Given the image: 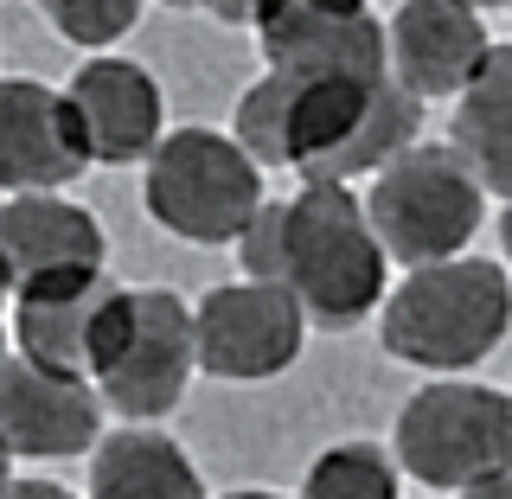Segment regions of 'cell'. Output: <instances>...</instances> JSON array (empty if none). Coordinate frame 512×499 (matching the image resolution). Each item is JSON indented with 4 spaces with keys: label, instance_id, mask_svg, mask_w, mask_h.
<instances>
[{
    "label": "cell",
    "instance_id": "6da1fadb",
    "mask_svg": "<svg viewBox=\"0 0 512 499\" xmlns=\"http://www.w3.org/2000/svg\"><path fill=\"white\" fill-rule=\"evenodd\" d=\"M231 135L250 148L256 167H288L301 173V186H352L359 173L378 180L404 148H416L423 96L397 84L384 26L372 20L346 45L269 64L237 96Z\"/></svg>",
    "mask_w": 512,
    "mask_h": 499
},
{
    "label": "cell",
    "instance_id": "7a4b0ae2",
    "mask_svg": "<svg viewBox=\"0 0 512 499\" xmlns=\"http://www.w3.org/2000/svg\"><path fill=\"white\" fill-rule=\"evenodd\" d=\"M250 282H276L301 301L308 327L346 333L372 308H384V263L391 250L378 244L372 212L352 186L308 180L295 199H269L250 237L237 244Z\"/></svg>",
    "mask_w": 512,
    "mask_h": 499
},
{
    "label": "cell",
    "instance_id": "3957f363",
    "mask_svg": "<svg viewBox=\"0 0 512 499\" xmlns=\"http://www.w3.org/2000/svg\"><path fill=\"white\" fill-rule=\"evenodd\" d=\"M512 327V276L493 256H455V263L404 269L391 301L378 308V340L397 365L461 378L487 352H500Z\"/></svg>",
    "mask_w": 512,
    "mask_h": 499
},
{
    "label": "cell",
    "instance_id": "277c9868",
    "mask_svg": "<svg viewBox=\"0 0 512 499\" xmlns=\"http://www.w3.org/2000/svg\"><path fill=\"white\" fill-rule=\"evenodd\" d=\"M199 372V308L173 288H116L109 320L96 333L90 384L128 423H160L180 410Z\"/></svg>",
    "mask_w": 512,
    "mask_h": 499
},
{
    "label": "cell",
    "instance_id": "5b68a950",
    "mask_svg": "<svg viewBox=\"0 0 512 499\" xmlns=\"http://www.w3.org/2000/svg\"><path fill=\"white\" fill-rule=\"evenodd\" d=\"M141 205H148L160 231L212 250V244H244L250 224L263 218L269 192H263V167L250 160V148L237 135L173 128L148 160Z\"/></svg>",
    "mask_w": 512,
    "mask_h": 499
},
{
    "label": "cell",
    "instance_id": "8992f818",
    "mask_svg": "<svg viewBox=\"0 0 512 499\" xmlns=\"http://www.w3.org/2000/svg\"><path fill=\"white\" fill-rule=\"evenodd\" d=\"M378 244L397 256L404 269H429V263H455L474 244L480 218H487V186L480 173L461 160L455 141H416L391 160L365 192Z\"/></svg>",
    "mask_w": 512,
    "mask_h": 499
},
{
    "label": "cell",
    "instance_id": "52a82bcc",
    "mask_svg": "<svg viewBox=\"0 0 512 499\" xmlns=\"http://www.w3.org/2000/svg\"><path fill=\"white\" fill-rule=\"evenodd\" d=\"M391 455L436 493H468L512 474V397L493 384L436 378L397 410Z\"/></svg>",
    "mask_w": 512,
    "mask_h": 499
},
{
    "label": "cell",
    "instance_id": "ba28073f",
    "mask_svg": "<svg viewBox=\"0 0 512 499\" xmlns=\"http://www.w3.org/2000/svg\"><path fill=\"white\" fill-rule=\"evenodd\" d=\"M308 314L276 282H224L199 301V372L224 384L282 378L301 359Z\"/></svg>",
    "mask_w": 512,
    "mask_h": 499
},
{
    "label": "cell",
    "instance_id": "9c48e42d",
    "mask_svg": "<svg viewBox=\"0 0 512 499\" xmlns=\"http://www.w3.org/2000/svg\"><path fill=\"white\" fill-rule=\"evenodd\" d=\"M103 224L84 205L52 199V192H7L0 205V269H7V295H58V288L103 282Z\"/></svg>",
    "mask_w": 512,
    "mask_h": 499
},
{
    "label": "cell",
    "instance_id": "30bf717a",
    "mask_svg": "<svg viewBox=\"0 0 512 499\" xmlns=\"http://www.w3.org/2000/svg\"><path fill=\"white\" fill-rule=\"evenodd\" d=\"M0 429L13 461H71L96 455L103 429V391L90 378L52 372V365L13 352L0 372Z\"/></svg>",
    "mask_w": 512,
    "mask_h": 499
},
{
    "label": "cell",
    "instance_id": "8fae6325",
    "mask_svg": "<svg viewBox=\"0 0 512 499\" xmlns=\"http://www.w3.org/2000/svg\"><path fill=\"white\" fill-rule=\"evenodd\" d=\"M96 167L90 141L77 128L71 96L39 77L0 84V180L7 192H58Z\"/></svg>",
    "mask_w": 512,
    "mask_h": 499
},
{
    "label": "cell",
    "instance_id": "7c38bea8",
    "mask_svg": "<svg viewBox=\"0 0 512 499\" xmlns=\"http://www.w3.org/2000/svg\"><path fill=\"white\" fill-rule=\"evenodd\" d=\"M64 96H71L77 128L90 141V160H103V167L154 160V148L167 141V96H160L154 71H141L135 58H116V52L84 58Z\"/></svg>",
    "mask_w": 512,
    "mask_h": 499
},
{
    "label": "cell",
    "instance_id": "4fadbf2b",
    "mask_svg": "<svg viewBox=\"0 0 512 499\" xmlns=\"http://www.w3.org/2000/svg\"><path fill=\"white\" fill-rule=\"evenodd\" d=\"M384 45H391V71L410 96H468L480 64L493 58L487 20L468 0H404L384 20Z\"/></svg>",
    "mask_w": 512,
    "mask_h": 499
},
{
    "label": "cell",
    "instance_id": "5bb4252c",
    "mask_svg": "<svg viewBox=\"0 0 512 499\" xmlns=\"http://www.w3.org/2000/svg\"><path fill=\"white\" fill-rule=\"evenodd\" d=\"M109 301H116V282H84V288H58V295H32L13 301V352L52 365V372L90 378L96 359V333L109 320Z\"/></svg>",
    "mask_w": 512,
    "mask_h": 499
},
{
    "label": "cell",
    "instance_id": "9a60e30c",
    "mask_svg": "<svg viewBox=\"0 0 512 499\" xmlns=\"http://www.w3.org/2000/svg\"><path fill=\"white\" fill-rule=\"evenodd\" d=\"M90 499H205V480L173 436H160L154 423H128L96 442Z\"/></svg>",
    "mask_w": 512,
    "mask_h": 499
},
{
    "label": "cell",
    "instance_id": "2e32d148",
    "mask_svg": "<svg viewBox=\"0 0 512 499\" xmlns=\"http://www.w3.org/2000/svg\"><path fill=\"white\" fill-rule=\"evenodd\" d=\"M455 148L480 173V186L512 199V45H493V58L455 103Z\"/></svg>",
    "mask_w": 512,
    "mask_h": 499
},
{
    "label": "cell",
    "instance_id": "e0dca14e",
    "mask_svg": "<svg viewBox=\"0 0 512 499\" xmlns=\"http://www.w3.org/2000/svg\"><path fill=\"white\" fill-rule=\"evenodd\" d=\"M397 455L378 442H333L308 468L301 499H397Z\"/></svg>",
    "mask_w": 512,
    "mask_h": 499
},
{
    "label": "cell",
    "instance_id": "ac0fdd59",
    "mask_svg": "<svg viewBox=\"0 0 512 499\" xmlns=\"http://www.w3.org/2000/svg\"><path fill=\"white\" fill-rule=\"evenodd\" d=\"M39 7L71 45H96V52H103V45H116V39L135 32L148 0H39Z\"/></svg>",
    "mask_w": 512,
    "mask_h": 499
},
{
    "label": "cell",
    "instance_id": "d6986e66",
    "mask_svg": "<svg viewBox=\"0 0 512 499\" xmlns=\"http://www.w3.org/2000/svg\"><path fill=\"white\" fill-rule=\"evenodd\" d=\"M0 499H77L71 487H58V480H32V474H13L7 480V493Z\"/></svg>",
    "mask_w": 512,
    "mask_h": 499
},
{
    "label": "cell",
    "instance_id": "ffe728a7",
    "mask_svg": "<svg viewBox=\"0 0 512 499\" xmlns=\"http://www.w3.org/2000/svg\"><path fill=\"white\" fill-rule=\"evenodd\" d=\"M455 499H512V474L487 480V487H468V493H455Z\"/></svg>",
    "mask_w": 512,
    "mask_h": 499
},
{
    "label": "cell",
    "instance_id": "44dd1931",
    "mask_svg": "<svg viewBox=\"0 0 512 499\" xmlns=\"http://www.w3.org/2000/svg\"><path fill=\"white\" fill-rule=\"evenodd\" d=\"M500 244H506V263H512V199H506V218H500Z\"/></svg>",
    "mask_w": 512,
    "mask_h": 499
},
{
    "label": "cell",
    "instance_id": "7402d4cb",
    "mask_svg": "<svg viewBox=\"0 0 512 499\" xmlns=\"http://www.w3.org/2000/svg\"><path fill=\"white\" fill-rule=\"evenodd\" d=\"M224 499H282V493H269V487H237V493H224Z\"/></svg>",
    "mask_w": 512,
    "mask_h": 499
},
{
    "label": "cell",
    "instance_id": "603a6c76",
    "mask_svg": "<svg viewBox=\"0 0 512 499\" xmlns=\"http://www.w3.org/2000/svg\"><path fill=\"white\" fill-rule=\"evenodd\" d=\"M468 7H480V13H493V7H506V13H512V0H468Z\"/></svg>",
    "mask_w": 512,
    "mask_h": 499
},
{
    "label": "cell",
    "instance_id": "cb8c5ba5",
    "mask_svg": "<svg viewBox=\"0 0 512 499\" xmlns=\"http://www.w3.org/2000/svg\"><path fill=\"white\" fill-rule=\"evenodd\" d=\"M160 7H212V0H160Z\"/></svg>",
    "mask_w": 512,
    "mask_h": 499
}]
</instances>
